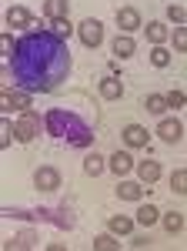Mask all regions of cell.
Wrapping results in <instances>:
<instances>
[{"label":"cell","mask_w":187,"mask_h":251,"mask_svg":"<svg viewBox=\"0 0 187 251\" xmlns=\"http://www.w3.org/2000/svg\"><path fill=\"white\" fill-rule=\"evenodd\" d=\"M3 67L14 77V87H23L30 94H54L67 84L74 57L67 40L50 34V27H34L17 37V50Z\"/></svg>","instance_id":"6da1fadb"},{"label":"cell","mask_w":187,"mask_h":251,"mask_svg":"<svg viewBox=\"0 0 187 251\" xmlns=\"http://www.w3.org/2000/svg\"><path fill=\"white\" fill-rule=\"evenodd\" d=\"M44 131L54 141H67L70 148H94V127L70 107H47L44 111Z\"/></svg>","instance_id":"7a4b0ae2"},{"label":"cell","mask_w":187,"mask_h":251,"mask_svg":"<svg viewBox=\"0 0 187 251\" xmlns=\"http://www.w3.org/2000/svg\"><path fill=\"white\" fill-rule=\"evenodd\" d=\"M30 221L34 225H54V228H60V231H74L77 228V214L67 208V204H57V208H34L30 211Z\"/></svg>","instance_id":"3957f363"},{"label":"cell","mask_w":187,"mask_h":251,"mask_svg":"<svg viewBox=\"0 0 187 251\" xmlns=\"http://www.w3.org/2000/svg\"><path fill=\"white\" fill-rule=\"evenodd\" d=\"M0 107H3V114H27V111H34V94L30 91H23V87H3V94H0Z\"/></svg>","instance_id":"277c9868"},{"label":"cell","mask_w":187,"mask_h":251,"mask_svg":"<svg viewBox=\"0 0 187 251\" xmlns=\"http://www.w3.org/2000/svg\"><path fill=\"white\" fill-rule=\"evenodd\" d=\"M3 27L7 30H34V27H40L37 14L30 10V7H23V3H10L7 10H3Z\"/></svg>","instance_id":"5b68a950"},{"label":"cell","mask_w":187,"mask_h":251,"mask_svg":"<svg viewBox=\"0 0 187 251\" xmlns=\"http://www.w3.org/2000/svg\"><path fill=\"white\" fill-rule=\"evenodd\" d=\"M40 131H44V114H37V111H27V114L14 117V137H17V144L37 141Z\"/></svg>","instance_id":"8992f818"},{"label":"cell","mask_w":187,"mask_h":251,"mask_svg":"<svg viewBox=\"0 0 187 251\" xmlns=\"http://www.w3.org/2000/svg\"><path fill=\"white\" fill-rule=\"evenodd\" d=\"M104 37H107V30H104V20L84 17L80 24H77V40H80L87 50H97V47L104 44Z\"/></svg>","instance_id":"52a82bcc"},{"label":"cell","mask_w":187,"mask_h":251,"mask_svg":"<svg viewBox=\"0 0 187 251\" xmlns=\"http://www.w3.org/2000/svg\"><path fill=\"white\" fill-rule=\"evenodd\" d=\"M30 181H34V188H37L40 194H54V191H60V184H64V177H60V171H57L54 164H40Z\"/></svg>","instance_id":"ba28073f"},{"label":"cell","mask_w":187,"mask_h":251,"mask_svg":"<svg viewBox=\"0 0 187 251\" xmlns=\"http://www.w3.org/2000/svg\"><path fill=\"white\" fill-rule=\"evenodd\" d=\"M120 141H124L127 151H150V131L144 124H127L120 131Z\"/></svg>","instance_id":"9c48e42d"},{"label":"cell","mask_w":187,"mask_h":251,"mask_svg":"<svg viewBox=\"0 0 187 251\" xmlns=\"http://www.w3.org/2000/svg\"><path fill=\"white\" fill-rule=\"evenodd\" d=\"M107 171L111 174H117V181H124L127 174H134L137 171V161H134V151H114L111 157H107Z\"/></svg>","instance_id":"30bf717a"},{"label":"cell","mask_w":187,"mask_h":251,"mask_svg":"<svg viewBox=\"0 0 187 251\" xmlns=\"http://www.w3.org/2000/svg\"><path fill=\"white\" fill-rule=\"evenodd\" d=\"M34 248H37V228L34 225L20 228L14 238H3V251H34Z\"/></svg>","instance_id":"8fae6325"},{"label":"cell","mask_w":187,"mask_h":251,"mask_svg":"<svg viewBox=\"0 0 187 251\" xmlns=\"http://www.w3.org/2000/svg\"><path fill=\"white\" fill-rule=\"evenodd\" d=\"M117 30H120V34H137V30H144L140 10H137V7H120V10H117Z\"/></svg>","instance_id":"7c38bea8"},{"label":"cell","mask_w":187,"mask_h":251,"mask_svg":"<svg viewBox=\"0 0 187 251\" xmlns=\"http://www.w3.org/2000/svg\"><path fill=\"white\" fill-rule=\"evenodd\" d=\"M157 137L164 141V144H177L181 137H184V124H181V117H161L157 121Z\"/></svg>","instance_id":"4fadbf2b"},{"label":"cell","mask_w":187,"mask_h":251,"mask_svg":"<svg viewBox=\"0 0 187 251\" xmlns=\"http://www.w3.org/2000/svg\"><path fill=\"white\" fill-rule=\"evenodd\" d=\"M137 181H140V184H157V181H161V177H164V164H161V161H154V157H144V161H137Z\"/></svg>","instance_id":"5bb4252c"},{"label":"cell","mask_w":187,"mask_h":251,"mask_svg":"<svg viewBox=\"0 0 187 251\" xmlns=\"http://www.w3.org/2000/svg\"><path fill=\"white\" fill-rule=\"evenodd\" d=\"M144 34H147V40L154 47H167L170 44V24L167 20H147L144 24Z\"/></svg>","instance_id":"9a60e30c"},{"label":"cell","mask_w":187,"mask_h":251,"mask_svg":"<svg viewBox=\"0 0 187 251\" xmlns=\"http://www.w3.org/2000/svg\"><path fill=\"white\" fill-rule=\"evenodd\" d=\"M134 228H137V218H127V214L107 218V231L117 234V238H134Z\"/></svg>","instance_id":"2e32d148"},{"label":"cell","mask_w":187,"mask_h":251,"mask_svg":"<svg viewBox=\"0 0 187 251\" xmlns=\"http://www.w3.org/2000/svg\"><path fill=\"white\" fill-rule=\"evenodd\" d=\"M111 50H114V60H127L137 54V40L131 37V34H117V37L111 40Z\"/></svg>","instance_id":"e0dca14e"},{"label":"cell","mask_w":187,"mask_h":251,"mask_svg":"<svg viewBox=\"0 0 187 251\" xmlns=\"http://www.w3.org/2000/svg\"><path fill=\"white\" fill-rule=\"evenodd\" d=\"M97 94L104 97V100H120L124 97V80L120 77H100V84H97Z\"/></svg>","instance_id":"ac0fdd59"},{"label":"cell","mask_w":187,"mask_h":251,"mask_svg":"<svg viewBox=\"0 0 187 251\" xmlns=\"http://www.w3.org/2000/svg\"><path fill=\"white\" fill-rule=\"evenodd\" d=\"M117 198H120V201H140V198H144V184L124 177V181H117Z\"/></svg>","instance_id":"d6986e66"},{"label":"cell","mask_w":187,"mask_h":251,"mask_svg":"<svg viewBox=\"0 0 187 251\" xmlns=\"http://www.w3.org/2000/svg\"><path fill=\"white\" fill-rule=\"evenodd\" d=\"M40 14L47 20H60V17H70V0H44Z\"/></svg>","instance_id":"ffe728a7"},{"label":"cell","mask_w":187,"mask_h":251,"mask_svg":"<svg viewBox=\"0 0 187 251\" xmlns=\"http://www.w3.org/2000/svg\"><path fill=\"white\" fill-rule=\"evenodd\" d=\"M104 171H107V157H104V154L91 151V154L84 157V174H87V177H100Z\"/></svg>","instance_id":"44dd1931"},{"label":"cell","mask_w":187,"mask_h":251,"mask_svg":"<svg viewBox=\"0 0 187 251\" xmlns=\"http://www.w3.org/2000/svg\"><path fill=\"white\" fill-rule=\"evenodd\" d=\"M144 107H147V114L154 117H167V94H147L144 97Z\"/></svg>","instance_id":"7402d4cb"},{"label":"cell","mask_w":187,"mask_h":251,"mask_svg":"<svg viewBox=\"0 0 187 251\" xmlns=\"http://www.w3.org/2000/svg\"><path fill=\"white\" fill-rule=\"evenodd\" d=\"M161 218H164V214H161V208H157V204H150V201L137 208V225H144V228H150V225H157Z\"/></svg>","instance_id":"603a6c76"},{"label":"cell","mask_w":187,"mask_h":251,"mask_svg":"<svg viewBox=\"0 0 187 251\" xmlns=\"http://www.w3.org/2000/svg\"><path fill=\"white\" fill-rule=\"evenodd\" d=\"M47 27H50V34H57V37H60V40H67V37H77V27H74V24H70V17L50 20Z\"/></svg>","instance_id":"cb8c5ba5"},{"label":"cell","mask_w":187,"mask_h":251,"mask_svg":"<svg viewBox=\"0 0 187 251\" xmlns=\"http://www.w3.org/2000/svg\"><path fill=\"white\" fill-rule=\"evenodd\" d=\"M94 251H120V238L111 234V231L94 234Z\"/></svg>","instance_id":"d4e9b609"},{"label":"cell","mask_w":187,"mask_h":251,"mask_svg":"<svg viewBox=\"0 0 187 251\" xmlns=\"http://www.w3.org/2000/svg\"><path fill=\"white\" fill-rule=\"evenodd\" d=\"M167 184H170V194H187V168H174Z\"/></svg>","instance_id":"484cf974"},{"label":"cell","mask_w":187,"mask_h":251,"mask_svg":"<svg viewBox=\"0 0 187 251\" xmlns=\"http://www.w3.org/2000/svg\"><path fill=\"white\" fill-rule=\"evenodd\" d=\"M161 225H164V231H167V234H181V231H184V214H181V211H167L164 218H161Z\"/></svg>","instance_id":"4316f807"},{"label":"cell","mask_w":187,"mask_h":251,"mask_svg":"<svg viewBox=\"0 0 187 251\" xmlns=\"http://www.w3.org/2000/svg\"><path fill=\"white\" fill-rule=\"evenodd\" d=\"M170 50L174 54H187V27H174L170 30Z\"/></svg>","instance_id":"83f0119b"},{"label":"cell","mask_w":187,"mask_h":251,"mask_svg":"<svg viewBox=\"0 0 187 251\" xmlns=\"http://www.w3.org/2000/svg\"><path fill=\"white\" fill-rule=\"evenodd\" d=\"M170 60H174V50H170V47H154V50H150V64L161 67V71L167 67Z\"/></svg>","instance_id":"f1b7e54d"},{"label":"cell","mask_w":187,"mask_h":251,"mask_svg":"<svg viewBox=\"0 0 187 251\" xmlns=\"http://www.w3.org/2000/svg\"><path fill=\"white\" fill-rule=\"evenodd\" d=\"M14 141H17V137H14V121L3 114V121H0V148L7 151V148H10Z\"/></svg>","instance_id":"f546056e"},{"label":"cell","mask_w":187,"mask_h":251,"mask_svg":"<svg viewBox=\"0 0 187 251\" xmlns=\"http://www.w3.org/2000/svg\"><path fill=\"white\" fill-rule=\"evenodd\" d=\"M167 24H174V27H187V7L170 3L167 7Z\"/></svg>","instance_id":"4dcf8cb0"},{"label":"cell","mask_w":187,"mask_h":251,"mask_svg":"<svg viewBox=\"0 0 187 251\" xmlns=\"http://www.w3.org/2000/svg\"><path fill=\"white\" fill-rule=\"evenodd\" d=\"M184 104H187V94H184V91H177V87H174V91H167V107H170V111H181Z\"/></svg>","instance_id":"1f68e13d"},{"label":"cell","mask_w":187,"mask_h":251,"mask_svg":"<svg viewBox=\"0 0 187 251\" xmlns=\"http://www.w3.org/2000/svg\"><path fill=\"white\" fill-rule=\"evenodd\" d=\"M131 245H134V248H140V251H144V248L150 245V238H147V234H134V238H131Z\"/></svg>","instance_id":"d6a6232c"},{"label":"cell","mask_w":187,"mask_h":251,"mask_svg":"<svg viewBox=\"0 0 187 251\" xmlns=\"http://www.w3.org/2000/svg\"><path fill=\"white\" fill-rule=\"evenodd\" d=\"M44 251H67V245H64V241H50Z\"/></svg>","instance_id":"836d02e7"}]
</instances>
